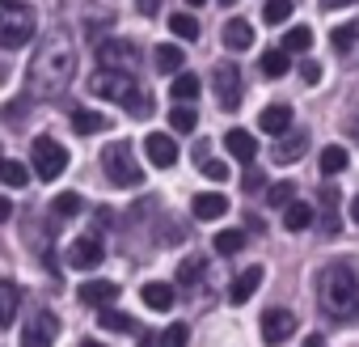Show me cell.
<instances>
[{
	"label": "cell",
	"instance_id": "obj_29",
	"mask_svg": "<svg viewBox=\"0 0 359 347\" xmlns=\"http://www.w3.org/2000/svg\"><path fill=\"white\" fill-rule=\"evenodd\" d=\"M152 60H156V68L161 72H177V68H182V47H173V43H161L156 51H152Z\"/></svg>",
	"mask_w": 359,
	"mask_h": 347
},
{
	"label": "cell",
	"instance_id": "obj_51",
	"mask_svg": "<svg viewBox=\"0 0 359 347\" xmlns=\"http://www.w3.org/2000/svg\"><path fill=\"white\" fill-rule=\"evenodd\" d=\"M220 5H237V0H220Z\"/></svg>",
	"mask_w": 359,
	"mask_h": 347
},
{
	"label": "cell",
	"instance_id": "obj_42",
	"mask_svg": "<svg viewBox=\"0 0 359 347\" xmlns=\"http://www.w3.org/2000/svg\"><path fill=\"white\" fill-rule=\"evenodd\" d=\"M262 187H266V178H262L258 169H250V174H245V191H262Z\"/></svg>",
	"mask_w": 359,
	"mask_h": 347
},
{
	"label": "cell",
	"instance_id": "obj_35",
	"mask_svg": "<svg viewBox=\"0 0 359 347\" xmlns=\"http://www.w3.org/2000/svg\"><path fill=\"white\" fill-rule=\"evenodd\" d=\"M51 208H55V216H64V221H68V216H81L85 199H81L76 191H64V195H55V204H51Z\"/></svg>",
	"mask_w": 359,
	"mask_h": 347
},
{
	"label": "cell",
	"instance_id": "obj_8",
	"mask_svg": "<svg viewBox=\"0 0 359 347\" xmlns=\"http://www.w3.org/2000/svg\"><path fill=\"white\" fill-rule=\"evenodd\" d=\"M55 334H60V317L51 309H34L26 330H22V347H51Z\"/></svg>",
	"mask_w": 359,
	"mask_h": 347
},
{
	"label": "cell",
	"instance_id": "obj_25",
	"mask_svg": "<svg viewBox=\"0 0 359 347\" xmlns=\"http://www.w3.org/2000/svg\"><path fill=\"white\" fill-rule=\"evenodd\" d=\"M0 183H5V187H13V191H22V187L30 183V169H26L22 161L5 157V161H0Z\"/></svg>",
	"mask_w": 359,
	"mask_h": 347
},
{
	"label": "cell",
	"instance_id": "obj_20",
	"mask_svg": "<svg viewBox=\"0 0 359 347\" xmlns=\"http://www.w3.org/2000/svg\"><path fill=\"white\" fill-rule=\"evenodd\" d=\"M18 309H22V288L13 280H0V326H13Z\"/></svg>",
	"mask_w": 359,
	"mask_h": 347
},
{
	"label": "cell",
	"instance_id": "obj_36",
	"mask_svg": "<svg viewBox=\"0 0 359 347\" xmlns=\"http://www.w3.org/2000/svg\"><path fill=\"white\" fill-rule=\"evenodd\" d=\"M292 199H296V183H275L266 191V208H287Z\"/></svg>",
	"mask_w": 359,
	"mask_h": 347
},
{
	"label": "cell",
	"instance_id": "obj_32",
	"mask_svg": "<svg viewBox=\"0 0 359 347\" xmlns=\"http://www.w3.org/2000/svg\"><path fill=\"white\" fill-rule=\"evenodd\" d=\"M169 127L173 131H195L199 127V110L195 106H173L169 110Z\"/></svg>",
	"mask_w": 359,
	"mask_h": 347
},
{
	"label": "cell",
	"instance_id": "obj_11",
	"mask_svg": "<svg viewBox=\"0 0 359 347\" xmlns=\"http://www.w3.org/2000/svg\"><path fill=\"white\" fill-rule=\"evenodd\" d=\"M296 334V313L292 309H266L262 313V339L266 343H283Z\"/></svg>",
	"mask_w": 359,
	"mask_h": 347
},
{
	"label": "cell",
	"instance_id": "obj_9",
	"mask_svg": "<svg viewBox=\"0 0 359 347\" xmlns=\"http://www.w3.org/2000/svg\"><path fill=\"white\" fill-rule=\"evenodd\" d=\"M212 89H216L220 110H237V102H241V72L233 64H216L212 68Z\"/></svg>",
	"mask_w": 359,
	"mask_h": 347
},
{
	"label": "cell",
	"instance_id": "obj_41",
	"mask_svg": "<svg viewBox=\"0 0 359 347\" xmlns=\"http://www.w3.org/2000/svg\"><path fill=\"white\" fill-rule=\"evenodd\" d=\"M300 77H304V85H321V64H313V60H304V68H300Z\"/></svg>",
	"mask_w": 359,
	"mask_h": 347
},
{
	"label": "cell",
	"instance_id": "obj_48",
	"mask_svg": "<svg viewBox=\"0 0 359 347\" xmlns=\"http://www.w3.org/2000/svg\"><path fill=\"white\" fill-rule=\"evenodd\" d=\"M81 347H106V343H93V339H85V343H81Z\"/></svg>",
	"mask_w": 359,
	"mask_h": 347
},
{
	"label": "cell",
	"instance_id": "obj_50",
	"mask_svg": "<svg viewBox=\"0 0 359 347\" xmlns=\"http://www.w3.org/2000/svg\"><path fill=\"white\" fill-rule=\"evenodd\" d=\"M351 131H355V136H359V119H355V123H351Z\"/></svg>",
	"mask_w": 359,
	"mask_h": 347
},
{
	"label": "cell",
	"instance_id": "obj_6",
	"mask_svg": "<svg viewBox=\"0 0 359 347\" xmlns=\"http://www.w3.org/2000/svg\"><path fill=\"white\" fill-rule=\"evenodd\" d=\"M89 93H97V98H106V102H131L140 89H135V77L131 72H110V68H97V77L89 81Z\"/></svg>",
	"mask_w": 359,
	"mask_h": 347
},
{
	"label": "cell",
	"instance_id": "obj_27",
	"mask_svg": "<svg viewBox=\"0 0 359 347\" xmlns=\"http://www.w3.org/2000/svg\"><path fill=\"white\" fill-rule=\"evenodd\" d=\"M199 89H203V81H199L195 72H177V77L169 81V93H173L177 102H191V98H195Z\"/></svg>",
	"mask_w": 359,
	"mask_h": 347
},
{
	"label": "cell",
	"instance_id": "obj_13",
	"mask_svg": "<svg viewBox=\"0 0 359 347\" xmlns=\"http://www.w3.org/2000/svg\"><path fill=\"white\" fill-rule=\"evenodd\" d=\"M220 43H224L229 51H250V47H254V26H250L245 18H229L224 30H220Z\"/></svg>",
	"mask_w": 359,
	"mask_h": 347
},
{
	"label": "cell",
	"instance_id": "obj_38",
	"mask_svg": "<svg viewBox=\"0 0 359 347\" xmlns=\"http://www.w3.org/2000/svg\"><path fill=\"white\" fill-rule=\"evenodd\" d=\"M355 39H359V26H338V30L330 34V43H334V51H338V55H346V51L355 47Z\"/></svg>",
	"mask_w": 359,
	"mask_h": 347
},
{
	"label": "cell",
	"instance_id": "obj_12",
	"mask_svg": "<svg viewBox=\"0 0 359 347\" xmlns=\"http://www.w3.org/2000/svg\"><path fill=\"white\" fill-rule=\"evenodd\" d=\"M144 152H148V161H152L156 169H169V165L177 161V144H173L165 131H148V136H144Z\"/></svg>",
	"mask_w": 359,
	"mask_h": 347
},
{
	"label": "cell",
	"instance_id": "obj_3",
	"mask_svg": "<svg viewBox=\"0 0 359 347\" xmlns=\"http://www.w3.org/2000/svg\"><path fill=\"white\" fill-rule=\"evenodd\" d=\"M102 174L110 178V187H118V191H131V187L144 183L140 161H135V148H131L127 140H110V144L102 148Z\"/></svg>",
	"mask_w": 359,
	"mask_h": 347
},
{
	"label": "cell",
	"instance_id": "obj_39",
	"mask_svg": "<svg viewBox=\"0 0 359 347\" xmlns=\"http://www.w3.org/2000/svg\"><path fill=\"white\" fill-rule=\"evenodd\" d=\"M187 339H191V330H187V322H173L165 334H161V347H187Z\"/></svg>",
	"mask_w": 359,
	"mask_h": 347
},
{
	"label": "cell",
	"instance_id": "obj_21",
	"mask_svg": "<svg viewBox=\"0 0 359 347\" xmlns=\"http://www.w3.org/2000/svg\"><path fill=\"white\" fill-rule=\"evenodd\" d=\"M224 148H229L237 161H254V157H258V140H254L250 131H241V127L224 136Z\"/></svg>",
	"mask_w": 359,
	"mask_h": 347
},
{
	"label": "cell",
	"instance_id": "obj_16",
	"mask_svg": "<svg viewBox=\"0 0 359 347\" xmlns=\"http://www.w3.org/2000/svg\"><path fill=\"white\" fill-rule=\"evenodd\" d=\"M304 148H309V131H287V136L275 144V152H271V157H275L279 165H292L296 157H304Z\"/></svg>",
	"mask_w": 359,
	"mask_h": 347
},
{
	"label": "cell",
	"instance_id": "obj_2",
	"mask_svg": "<svg viewBox=\"0 0 359 347\" xmlns=\"http://www.w3.org/2000/svg\"><path fill=\"white\" fill-rule=\"evenodd\" d=\"M321 305L334 322H359V275L351 267H330L321 280Z\"/></svg>",
	"mask_w": 359,
	"mask_h": 347
},
{
	"label": "cell",
	"instance_id": "obj_28",
	"mask_svg": "<svg viewBox=\"0 0 359 347\" xmlns=\"http://www.w3.org/2000/svg\"><path fill=\"white\" fill-rule=\"evenodd\" d=\"M262 77H266V81H279V77H287V51H283V47H271V51H262Z\"/></svg>",
	"mask_w": 359,
	"mask_h": 347
},
{
	"label": "cell",
	"instance_id": "obj_24",
	"mask_svg": "<svg viewBox=\"0 0 359 347\" xmlns=\"http://www.w3.org/2000/svg\"><path fill=\"white\" fill-rule=\"evenodd\" d=\"M346 165H351V152H346L342 144H330V148H321V174H325V178L342 174Z\"/></svg>",
	"mask_w": 359,
	"mask_h": 347
},
{
	"label": "cell",
	"instance_id": "obj_40",
	"mask_svg": "<svg viewBox=\"0 0 359 347\" xmlns=\"http://www.w3.org/2000/svg\"><path fill=\"white\" fill-rule=\"evenodd\" d=\"M203 178H212V183H224V178H229V165L208 157V161H203Z\"/></svg>",
	"mask_w": 359,
	"mask_h": 347
},
{
	"label": "cell",
	"instance_id": "obj_31",
	"mask_svg": "<svg viewBox=\"0 0 359 347\" xmlns=\"http://www.w3.org/2000/svg\"><path fill=\"white\" fill-rule=\"evenodd\" d=\"M292 0H262V18H266V26H283L287 18H292Z\"/></svg>",
	"mask_w": 359,
	"mask_h": 347
},
{
	"label": "cell",
	"instance_id": "obj_22",
	"mask_svg": "<svg viewBox=\"0 0 359 347\" xmlns=\"http://www.w3.org/2000/svg\"><path fill=\"white\" fill-rule=\"evenodd\" d=\"M224 212H229V199H224L220 191H208V195L195 199V216H199V221H220Z\"/></svg>",
	"mask_w": 359,
	"mask_h": 347
},
{
	"label": "cell",
	"instance_id": "obj_47",
	"mask_svg": "<svg viewBox=\"0 0 359 347\" xmlns=\"http://www.w3.org/2000/svg\"><path fill=\"white\" fill-rule=\"evenodd\" d=\"M351 221L359 225V195H355V204H351Z\"/></svg>",
	"mask_w": 359,
	"mask_h": 347
},
{
	"label": "cell",
	"instance_id": "obj_46",
	"mask_svg": "<svg viewBox=\"0 0 359 347\" xmlns=\"http://www.w3.org/2000/svg\"><path fill=\"white\" fill-rule=\"evenodd\" d=\"M304 347H325V339H321V334H309V339H304Z\"/></svg>",
	"mask_w": 359,
	"mask_h": 347
},
{
	"label": "cell",
	"instance_id": "obj_14",
	"mask_svg": "<svg viewBox=\"0 0 359 347\" xmlns=\"http://www.w3.org/2000/svg\"><path fill=\"white\" fill-rule=\"evenodd\" d=\"M76 296H81L85 305H97V309H106V305H114V296H118V284H114V280H85Z\"/></svg>",
	"mask_w": 359,
	"mask_h": 347
},
{
	"label": "cell",
	"instance_id": "obj_33",
	"mask_svg": "<svg viewBox=\"0 0 359 347\" xmlns=\"http://www.w3.org/2000/svg\"><path fill=\"white\" fill-rule=\"evenodd\" d=\"M313 47V30L309 26H292L287 34H283V51L292 55V51H309Z\"/></svg>",
	"mask_w": 359,
	"mask_h": 347
},
{
	"label": "cell",
	"instance_id": "obj_45",
	"mask_svg": "<svg viewBox=\"0 0 359 347\" xmlns=\"http://www.w3.org/2000/svg\"><path fill=\"white\" fill-rule=\"evenodd\" d=\"M342 5H355V0H321V9H342Z\"/></svg>",
	"mask_w": 359,
	"mask_h": 347
},
{
	"label": "cell",
	"instance_id": "obj_15",
	"mask_svg": "<svg viewBox=\"0 0 359 347\" xmlns=\"http://www.w3.org/2000/svg\"><path fill=\"white\" fill-rule=\"evenodd\" d=\"M258 127H262V131H271V136H283V131L292 127V106H287V102L266 106V110L258 114Z\"/></svg>",
	"mask_w": 359,
	"mask_h": 347
},
{
	"label": "cell",
	"instance_id": "obj_19",
	"mask_svg": "<svg viewBox=\"0 0 359 347\" xmlns=\"http://www.w3.org/2000/svg\"><path fill=\"white\" fill-rule=\"evenodd\" d=\"M262 267H245L237 280H233V288H229V296H233V305H241V301H250L254 292H258V284H262Z\"/></svg>",
	"mask_w": 359,
	"mask_h": 347
},
{
	"label": "cell",
	"instance_id": "obj_49",
	"mask_svg": "<svg viewBox=\"0 0 359 347\" xmlns=\"http://www.w3.org/2000/svg\"><path fill=\"white\" fill-rule=\"evenodd\" d=\"M187 5H195V9H199V5H208V0H187Z\"/></svg>",
	"mask_w": 359,
	"mask_h": 347
},
{
	"label": "cell",
	"instance_id": "obj_5",
	"mask_svg": "<svg viewBox=\"0 0 359 347\" xmlns=\"http://www.w3.org/2000/svg\"><path fill=\"white\" fill-rule=\"evenodd\" d=\"M30 157H34V174H39L43 183H55L60 174L68 169V148L60 140H51V136L30 140Z\"/></svg>",
	"mask_w": 359,
	"mask_h": 347
},
{
	"label": "cell",
	"instance_id": "obj_44",
	"mask_svg": "<svg viewBox=\"0 0 359 347\" xmlns=\"http://www.w3.org/2000/svg\"><path fill=\"white\" fill-rule=\"evenodd\" d=\"M9 216H13V204H9V199H5V195H0V225H5V221H9Z\"/></svg>",
	"mask_w": 359,
	"mask_h": 347
},
{
	"label": "cell",
	"instance_id": "obj_1",
	"mask_svg": "<svg viewBox=\"0 0 359 347\" xmlns=\"http://www.w3.org/2000/svg\"><path fill=\"white\" fill-rule=\"evenodd\" d=\"M72 77H76V51H72V43L64 34H55L51 43H43L39 55L26 68L30 93H39V98H60L72 85Z\"/></svg>",
	"mask_w": 359,
	"mask_h": 347
},
{
	"label": "cell",
	"instance_id": "obj_37",
	"mask_svg": "<svg viewBox=\"0 0 359 347\" xmlns=\"http://www.w3.org/2000/svg\"><path fill=\"white\" fill-rule=\"evenodd\" d=\"M245 246V233L241 229H224V233H216V254H237Z\"/></svg>",
	"mask_w": 359,
	"mask_h": 347
},
{
	"label": "cell",
	"instance_id": "obj_34",
	"mask_svg": "<svg viewBox=\"0 0 359 347\" xmlns=\"http://www.w3.org/2000/svg\"><path fill=\"white\" fill-rule=\"evenodd\" d=\"M169 30H173L177 39H199V22H195L191 13H169Z\"/></svg>",
	"mask_w": 359,
	"mask_h": 347
},
{
	"label": "cell",
	"instance_id": "obj_4",
	"mask_svg": "<svg viewBox=\"0 0 359 347\" xmlns=\"http://www.w3.org/2000/svg\"><path fill=\"white\" fill-rule=\"evenodd\" d=\"M34 39V5L26 0H0V47H26Z\"/></svg>",
	"mask_w": 359,
	"mask_h": 347
},
{
	"label": "cell",
	"instance_id": "obj_23",
	"mask_svg": "<svg viewBox=\"0 0 359 347\" xmlns=\"http://www.w3.org/2000/svg\"><path fill=\"white\" fill-rule=\"evenodd\" d=\"M140 296H144V305H148V309H156V313H161V309H173V288H169V284H161V280L144 284V288H140Z\"/></svg>",
	"mask_w": 359,
	"mask_h": 347
},
{
	"label": "cell",
	"instance_id": "obj_43",
	"mask_svg": "<svg viewBox=\"0 0 359 347\" xmlns=\"http://www.w3.org/2000/svg\"><path fill=\"white\" fill-rule=\"evenodd\" d=\"M140 13H144V18H156V13H161V0H140Z\"/></svg>",
	"mask_w": 359,
	"mask_h": 347
},
{
	"label": "cell",
	"instance_id": "obj_7",
	"mask_svg": "<svg viewBox=\"0 0 359 347\" xmlns=\"http://www.w3.org/2000/svg\"><path fill=\"white\" fill-rule=\"evenodd\" d=\"M135 60H140V51H135V43H127V39H102V43H97V68L135 72Z\"/></svg>",
	"mask_w": 359,
	"mask_h": 347
},
{
	"label": "cell",
	"instance_id": "obj_17",
	"mask_svg": "<svg viewBox=\"0 0 359 347\" xmlns=\"http://www.w3.org/2000/svg\"><path fill=\"white\" fill-rule=\"evenodd\" d=\"M72 127H76V136H97V131H106V127H110V119H106L102 110L76 106V110H72Z\"/></svg>",
	"mask_w": 359,
	"mask_h": 347
},
{
	"label": "cell",
	"instance_id": "obj_18",
	"mask_svg": "<svg viewBox=\"0 0 359 347\" xmlns=\"http://www.w3.org/2000/svg\"><path fill=\"white\" fill-rule=\"evenodd\" d=\"M313 221H317V208H309V204H300V199H292V204L283 208V229H287V233H304Z\"/></svg>",
	"mask_w": 359,
	"mask_h": 347
},
{
	"label": "cell",
	"instance_id": "obj_30",
	"mask_svg": "<svg viewBox=\"0 0 359 347\" xmlns=\"http://www.w3.org/2000/svg\"><path fill=\"white\" fill-rule=\"evenodd\" d=\"M203 275H208V263H203L199 254H195V258H187L182 267H177V284H182V288H195Z\"/></svg>",
	"mask_w": 359,
	"mask_h": 347
},
{
	"label": "cell",
	"instance_id": "obj_10",
	"mask_svg": "<svg viewBox=\"0 0 359 347\" xmlns=\"http://www.w3.org/2000/svg\"><path fill=\"white\" fill-rule=\"evenodd\" d=\"M102 254H106V246H102L97 237H76V242H68V267H76V271H93V267L102 263Z\"/></svg>",
	"mask_w": 359,
	"mask_h": 347
},
{
	"label": "cell",
	"instance_id": "obj_26",
	"mask_svg": "<svg viewBox=\"0 0 359 347\" xmlns=\"http://www.w3.org/2000/svg\"><path fill=\"white\" fill-rule=\"evenodd\" d=\"M97 326L102 330H114V334H127V330H135V322H131V313H123V309H97Z\"/></svg>",
	"mask_w": 359,
	"mask_h": 347
}]
</instances>
